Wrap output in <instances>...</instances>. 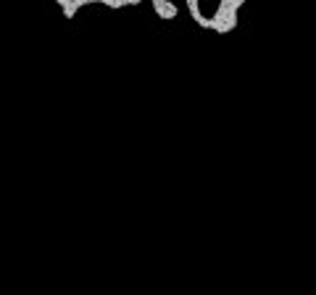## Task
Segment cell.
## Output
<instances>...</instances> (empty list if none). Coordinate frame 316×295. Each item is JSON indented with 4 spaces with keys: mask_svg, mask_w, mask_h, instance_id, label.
Here are the masks:
<instances>
[{
    "mask_svg": "<svg viewBox=\"0 0 316 295\" xmlns=\"http://www.w3.org/2000/svg\"><path fill=\"white\" fill-rule=\"evenodd\" d=\"M61 8H64V16H66V19H74V16H76V11H79V5H76L74 0H69L66 5H61Z\"/></svg>",
    "mask_w": 316,
    "mask_h": 295,
    "instance_id": "obj_2",
    "label": "cell"
},
{
    "mask_svg": "<svg viewBox=\"0 0 316 295\" xmlns=\"http://www.w3.org/2000/svg\"><path fill=\"white\" fill-rule=\"evenodd\" d=\"M153 3V11L158 13V19H164V21H172L176 19V13H179V8L172 3V0H150Z\"/></svg>",
    "mask_w": 316,
    "mask_h": 295,
    "instance_id": "obj_1",
    "label": "cell"
},
{
    "mask_svg": "<svg viewBox=\"0 0 316 295\" xmlns=\"http://www.w3.org/2000/svg\"><path fill=\"white\" fill-rule=\"evenodd\" d=\"M221 3H224V5H232V8H237V11H240L243 5H245V0H221Z\"/></svg>",
    "mask_w": 316,
    "mask_h": 295,
    "instance_id": "obj_3",
    "label": "cell"
}]
</instances>
